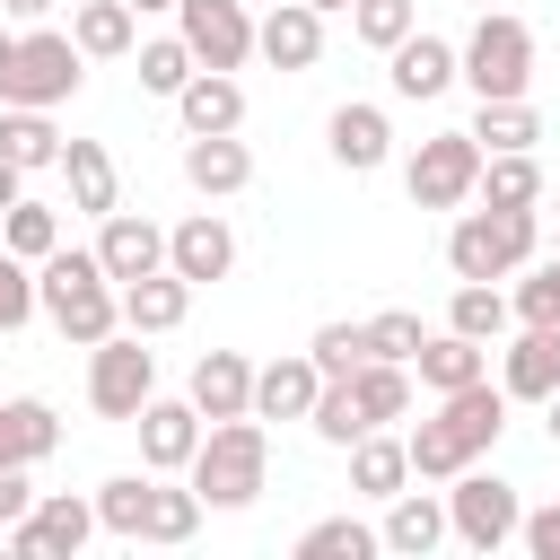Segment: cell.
<instances>
[{
  "label": "cell",
  "mask_w": 560,
  "mask_h": 560,
  "mask_svg": "<svg viewBox=\"0 0 560 560\" xmlns=\"http://www.w3.org/2000/svg\"><path fill=\"white\" fill-rule=\"evenodd\" d=\"M192 315V280L184 271H140V280H122V324L149 341V332H175Z\"/></svg>",
  "instance_id": "19"
},
{
  "label": "cell",
  "mask_w": 560,
  "mask_h": 560,
  "mask_svg": "<svg viewBox=\"0 0 560 560\" xmlns=\"http://www.w3.org/2000/svg\"><path fill=\"white\" fill-rule=\"evenodd\" d=\"M9 201H18V166L0 158V210H9Z\"/></svg>",
  "instance_id": "49"
},
{
  "label": "cell",
  "mask_w": 560,
  "mask_h": 560,
  "mask_svg": "<svg viewBox=\"0 0 560 560\" xmlns=\"http://www.w3.org/2000/svg\"><path fill=\"white\" fill-rule=\"evenodd\" d=\"M88 52L70 44V35H52V26H35V35H18V52H9V70H0V105H61V96H79V70Z\"/></svg>",
  "instance_id": "6"
},
{
  "label": "cell",
  "mask_w": 560,
  "mask_h": 560,
  "mask_svg": "<svg viewBox=\"0 0 560 560\" xmlns=\"http://www.w3.org/2000/svg\"><path fill=\"white\" fill-rule=\"evenodd\" d=\"M26 508H35V481H26V464H0V534H9Z\"/></svg>",
  "instance_id": "46"
},
{
  "label": "cell",
  "mask_w": 560,
  "mask_h": 560,
  "mask_svg": "<svg viewBox=\"0 0 560 560\" xmlns=\"http://www.w3.org/2000/svg\"><path fill=\"white\" fill-rule=\"evenodd\" d=\"M254 52H262L271 70H315V61H324V9L271 0V18L254 26Z\"/></svg>",
  "instance_id": "16"
},
{
  "label": "cell",
  "mask_w": 560,
  "mask_h": 560,
  "mask_svg": "<svg viewBox=\"0 0 560 560\" xmlns=\"http://www.w3.org/2000/svg\"><path fill=\"white\" fill-rule=\"evenodd\" d=\"M184 394H192L201 420H236V411H254V368H245V350H201Z\"/></svg>",
  "instance_id": "18"
},
{
  "label": "cell",
  "mask_w": 560,
  "mask_h": 560,
  "mask_svg": "<svg viewBox=\"0 0 560 560\" xmlns=\"http://www.w3.org/2000/svg\"><path fill=\"white\" fill-rule=\"evenodd\" d=\"M525 324H560V254H542L534 262V280H516V298H508Z\"/></svg>",
  "instance_id": "45"
},
{
  "label": "cell",
  "mask_w": 560,
  "mask_h": 560,
  "mask_svg": "<svg viewBox=\"0 0 560 560\" xmlns=\"http://www.w3.org/2000/svg\"><path fill=\"white\" fill-rule=\"evenodd\" d=\"M228 262H236V236H228L219 210H192V219L166 228V271H184L192 289H201V280H228Z\"/></svg>",
  "instance_id": "15"
},
{
  "label": "cell",
  "mask_w": 560,
  "mask_h": 560,
  "mask_svg": "<svg viewBox=\"0 0 560 560\" xmlns=\"http://www.w3.org/2000/svg\"><path fill=\"white\" fill-rule=\"evenodd\" d=\"M499 429H508V394H499L490 376H472V385L438 394V420H420L402 446H411V472H420V481H455L472 455L499 446Z\"/></svg>",
  "instance_id": "2"
},
{
  "label": "cell",
  "mask_w": 560,
  "mask_h": 560,
  "mask_svg": "<svg viewBox=\"0 0 560 560\" xmlns=\"http://www.w3.org/2000/svg\"><path fill=\"white\" fill-rule=\"evenodd\" d=\"M61 175H70V210H88V219L122 210V175H114V158L96 140H61Z\"/></svg>",
  "instance_id": "24"
},
{
  "label": "cell",
  "mask_w": 560,
  "mask_h": 560,
  "mask_svg": "<svg viewBox=\"0 0 560 560\" xmlns=\"http://www.w3.org/2000/svg\"><path fill=\"white\" fill-rule=\"evenodd\" d=\"M149 9H175V0H131V18H149Z\"/></svg>",
  "instance_id": "50"
},
{
  "label": "cell",
  "mask_w": 560,
  "mask_h": 560,
  "mask_svg": "<svg viewBox=\"0 0 560 560\" xmlns=\"http://www.w3.org/2000/svg\"><path fill=\"white\" fill-rule=\"evenodd\" d=\"M306 429H315L324 446H350V438H368V411H359L350 376H324V385H315V402H306Z\"/></svg>",
  "instance_id": "33"
},
{
  "label": "cell",
  "mask_w": 560,
  "mask_h": 560,
  "mask_svg": "<svg viewBox=\"0 0 560 560\" xmlns=\"http://www.w3.org/2000/svg\"><path fill=\"white\" fill-rule=\"evenodd\" d=\"M184 184H192L201 201H228V192L254 184V149H245L236 131H184Z\"/></svg>",
  "instance_id": "13"
},
{
  "label": "cell",
  "mask_w": 560,
  "mask_h": 560,
  "mask_svg": "<svg viewBox=\"0 0 560 560\" xmlns=\"http://www.w3.org/2000/svg\"><path fill=\"white\" fill-rule=\"evenodd\" d=\"M411 26H420V9H411V0H350V35H359V44H376V52H394Z\"/></svg>",
  "instance_id": "40"
},
{
  "label": "cell",
  "mask_w": 560,
  "mask_h": 560,
  "mask_svg": "<svg viewBox=\"0 0 560 560\" xmlns=\"http://www.w3.org/2000/svg\"><path fill=\"white\" fill-rule=\"evenodd\" d=\"M131 35H140L131 0H79V18H70V44H79L88 61H114V52H131Z\"/></svg>",
  "instance_id": "32"
},
{
  "label": "cell",
  "mask_w": 560,
  "mask_h": 560,
  "mask_svg": "<svg viewBox=\"0 0 560 560\" xmlns=\"http://www.w3.org/2000/svg\"><path fill=\"white\" fill-rule=\"evenodd\" d=\"M0 9H9V18H44L52 0H0Z\"/></svg>",
  "instance_id": "48"
},
{
  "label": "cell",
  "mask_w": 560,
  "mask_h": 560,
  "mask_svg": "<svg viewBox=\"0 0 560 560\" xmlns=\"http://www.w3.org/2000/svg\"><path fill=\"white\" fill-rule=\"evenodd\" d=\"M508 315H516V306H508L490 280H464V289H455V306H446V332H464V341H499V332H508Z\"/></svg>",
  "instance_id": "36"
},
{
  "label": "cell",
  "mask_w": 560,
  "mask_h": 560,
  "mask_svg": "<svg viewBox=\"0 0 560 560\" xmlns=\"http://www.w3.org/2000/svg\"><path fill=\"white\" fill-rule=\"evenodd\" d=\"M455 79H464L481 105H499V96H525V88H534V26H525L516 9H481L472 44L455 52Z\"/></svg>",
  "instance_id": "5"
},
{
  "label": "cell",
  "mask_w": 560,
  "mask_h": 560,
  "mask_svg": "<svg viewBox=\"0 0 560 560\" xmlns=\"http://www.w3.org/2000/svg\"><path fill=\"white\" fill-rule=\"evenodd\" d=\"M472 140H481V158H490V149H534V140H542V114H534L525 96H499V105L472 114Z\"/></svg>",
  "instance_id": "34"
},
{
  "label": "cell",
  "mask_w": 560,
  "mask_h": 560,
  "mask_svg": "<svg viewBox=\"0 0 560 560\" xmlns=\"http://www.w3.org/2000/svg\"><path fill=\"white\" fill-rule=\"evenodd\" d=\"M516 542H525L534 560H560V508H542V516H516Z\"/></svg>",
  "instance_id": "47"
},
{
  "label": "cell",
  "mask_w": 560,
  "mask_h": 560,
  "mask_svg": "<svg viewBox=\"0 0 560 560\" xmlns=\"http://www.w3.org/2000/svg\"><path fill=\"white\" fill-rule=\"evenodd\" d=\"M516 481H499V472H455V490H446V534L464 542V551H499V542H516Z\"/></svg>",
  "instance_id": "9"
},
{
  "label": "cell",
  "mask_w": 560,
  "mask_h": 560,
  "mask_svg": "<svg viewBox=\"0 0 560 560\" xmlns=\"http://www.w3.org/2000/svg\"><path fill=\"white\" fill-rule=\"evenodd\" d=\"M315 385H324L315 359H271V368H254V420H306Z\"/></svg>",
  "instance_id": "25"
},
{
  "label": "cell",
  "mask_w": 560,
  "mask_h": 560,
  "mask_svg": "<svg viewBox=\"0 0 560 560\" xmlns=\"http://www.w3.org/2000/svg\"><path fill=\"white\" fill-rule=\"evenodd\" d=\"M446 88H455V44L411 26V35L394 44V96H411V105H420V96H446Z\"/></svg>",
  "instance_id": "20"
},
{
  "label": "cell",
  "mask_w": 560,
  "mask_h": 560,
  "mask_svg": "<svg viewBox=\"0 0 560 560\" xmlns=\"http://www.w3.org/2000/svg\"><path fill=\"white\" fill-rule=\"evenodd\" d=\"M0 245H9V254H26V262H44V254L61 245V219H52V201H26V192H18V201L0 210Z\"/></svg>",
  "instance_id": "35"
},
{
  "label": "cell",
  "mask_w": 560,
  "mask_h": 560,
  "mask_svg": "<svg viewBox=\"0 0 560 560\" xmlns=\"http://www.w3.org/2000/svg\"><path fill=\"white\" fill-rule=\"evenodd\" d=\"M52 446H61V420H52V402H44V394L0 402V464H44Z\"/></svg>",
  "instance_id": "26"
},
{
  "label": "cell",
  "mask_w": 560,
  "mask_h": 560,
  "mask_svg": "<svg viewBox=\"0 0 560 560\" xmlns=\"http://www.w3.org/2000/svg\"><path fill=\"white\" fill-rule=\"evenodd\" d=\"M96 262H105L114 289L140 280V271H166V228L140 219V210H105V228H96Z\"/></svg>",
  "instance_id": "14"
},
{
  "label": "cell",
  "mask_w": 560,
  "mask_h": 560,
  "mask_svg": "<svg viewBox=\"0 0 560 560\" xmlns=\"http://www.w3.org/2000/svg\"><path fill=\"white\" fill-rule=\"evenodd\" d=\"M175 35L192 44L201 70H236V61L254 52V18H245V0H175Z\"/></svg>",
  "instance_id": "10"
},
{
  "label": "cell",
  "mask_w": 560,
  "mask_h": 560,
  "mask_svg": "<svg viewBox=\"0 0 560 560\" xmlns=\"http://www.w3.org/2000/svg\"><path fill=\"white\" fill-rule=\"evenodd\" d=\"M175 114H184V131H236L245 122V88L228 70H192L175 88Z\"/></svg>",
  "instance_id": "22"
},
{
  "label": "cell",
  "mask_w": 560,
  "mask_h": 560,
  "mask_svg": "<svg viewBox=\"0 0 560 560\" xmlns=\"http://www.w3.org/2000/svg\"><path fill=\"white\" fill-rule=\"evenodd\" d=\"M385 551H402V560H429L438 542H446V499H429V490H394V508H385Z\"/></svg>",
  "instance_id": "21"
},
{
  "label": "cell",
  "mask_w": 560,
  "mask_h": 560,
  "mask_svg": "<svg viewBox=\"0 0 560 560\" xmlns=\"http://www.w3.org/2000/svg\"><path fill=\"white\" fill-rule=\"evenodd\" d=\"M551 446H560V394H551Z\"/></svg>",
  "instance_id": "53"
},
{
  "label": "cell",
  "mask_w": 560,
  "mask_h": 560,
  "mask_svg": "<svg viewBox=\"0 0 560 560\" xmlns=\"http://www.w3.org/2000/svg\"><path fill=\"white\" fill-rule=\"evenodd\" d=\"M542 254V219L534 210H464L455 228H446V262H455V280H508V271H525Z\"/></svg>",
  "instance_id": "4"
},
{
  "label": "cell",
  "mask_w": 560,
  "mask_h": 560,
  "mask_svg": "<svg viewBox=\"0 0 560 560\" xmlns=\"http://www.w3.org/2000/svg\"><path fill=\"white\" fill-rule=\"evenodd\" d=\"M0 158H9L18 175L61 166V131H52V114H44V105H9V114H0Z\"/></svg>",
  "instance_id": "30"
},
{
  "label": "cell",
  "mask_w": 560,
  "mask_h": 560,
  "mask_svg": "<svg viewBox=\"0 0 560 560\" xmlns=\"http://www.w3.org/2000/svg\"><path fill=\"white\" fill-rule=\"evenodd\" d=\"M184 472H192L201 508H254V499H262V481H271V438H262V420H254V411L210 420Z\"/></svg>",
  "instance_id": "3"
},
{
  "label": "cell",
  "mask_w": 560,
  "mask_h": 560,
  "mask_svg": "<svg viewBox=\"0 0 560 560\" xmlns=\"http://www.w3.org/2000/svg\"><path fill=\"white\" fill-rule=\"evenodd\" d=\"M368 551H385V534L359 525V516H324V525L298 534V560H368Z\"/></svg>",
  "instance_id": "38"
},
{
  "label": "cell",
  "mask_w": 560,
  "mask_h": 560,
  "mask_svg": "<svg viewBox=\"0 0 560 560\" xmlns=\"http://www.w3.org/2000/svg\"><path fill=\"white\" fill-rule=\"evenodd\" d=\"M324 149H332L350 175H368V166H385L394 131H385V114H376V105H332V122H324Z\"/></svg>",
  "instance_id": "23"
},
{
  "label": "cell",
  "mask_w": 560,
  "mask_h": 560,
  "mask_svg": "<svg viewBox=\"0 0 560 560\" xmlns=\"http://www.w3.org/2000/svg\"><path fill=\"white\" fill-rule=\"evenodd\" d=\"M306 359H315L324 376H350V368L368 359V332H359V324H315V341H306Z\"/></svg>",
  "instance_id": "43"
},
{
  "label": "cell",
  "mask_w": 560,
  "mask_h": 560,
  "mask_svg": "<svg viewBox=\"0 0 560 560\" xmlns=\"http://www.w3.org/2000/svg\"><path fill=\"white\" fill-rule=\"evenodd\" d=\"M35 306L52 315V332L70 350H96L105 332H122V289L105 280L96 245H52L44 271H35Z\"/></svg>",
  "instance_id": "1"
},
{
  "label": "cell",
  "mask_w": 560,
  "mask_h": 560,
  "mask_svg": "<svg viewBox=\"0 0 560 560\" xmlns=\"http://www.w3.org/2000/svg\"><path fill=\"white\" fill-rule=\"evenodd\" d=\"M306 9H324V18H332V9H350V0H306Z\"/></svg>",
  "instance_id": "52"
},
{
  "label": "cell",
  "mask_w": 560,
  "mask_h": 560,
  "mask_svg": "<svg viewBox=\"0 0 560 560\" xmlns=\"http://www.w3.org/2000/svg\"><path fill=\"white\" fill-rule=\"evenodd\" d=\"M149 481H158V472H114V481L96 490V525H105V534H122V542H140V516H149Z\"/></svg>",
  "instance_id": "39"
},
{
  "label": "cell",
  "mask_w": 560,
  "mask_h": 560,
  "mask_svg": "<svg viewBox=\"0 0 560 560\" xmlns=\"http://www.w3.org/2000/svg\"><path fill=\"white\" fill-rule=\"evenodd\" d=\"M192 534H201V490H166V481H149L140 542H192Z\"/></svg>",
  "instance_id": "37"
},
{
  "label": "cell",
  "mask_w": 560,
  "mask_h": 560,
  "mask_svg": "<svg viewBox=\"0 0 560 560\" xmlns=\"http://www.w3.org/2000/svg\"><path fill=\"white\" fill-rule=\"evenodd\" d=\"M402 481H411V446H402V438H385V429L350 438V490H368V499H394Z\"/></svg>",
  "instance_id": "29"
},
{
  "label": "cell",
  "mask_w": 560,
  "mask_h": 560,
  "mask_svg": "<svg viewBox=\"0 0 560 560\" xmlns=\"http://www.w3.org/2000/svg\"><path fill=\"white\" fill-rule=\"evenodd\" d=\"M411 368H420V385H429V394H455V385L490 376V350H481V341H464V332H429V341L411 350Z\"/></svg>",
  "instance_id": "27"
},
{
  "label": "cell",
  "mask_w": 560,
  "mask_h": 560,
  "mask_svg": "<svg viewBox=\"0 0 560 560\" xmlns=\"http://www.w3.org/2000/svg\"><path fill=\"white\" fill-rule=\"evenodd\" d=\"M9 52H18V35H9V26H0V70H9Z\"/></svg>",
  "instance_id": "51"
},
{
  "label": "cell",
  "mask_w": 560,
  "mask_h": 560,
  "mask_svg": "<svg viewBox=\"0 0 560 560\" xmlns=\"http://www.w3.org/2000/svg\"><path fill=\"white\" fill-rule=\"evenodd\" d=\"M499 394H508V402H551V394H560V324H525V332L508 341Z\"/></svg>",
  "instance_id": "17"
},
{
  "label": "cell",
  "mask_w": 560,
  "mask_h": 560,
  "mask_svg": "<svg viewBox=\"0 0 560 560\" xmlns=\"http://www.w3.org/2000/svg\"><path fill=\"white\" fill-rule=\"evenodd\" d=\"M131 429H140V464H149V472H184L192 446H201V411H192V394H184V402H175V394H149V402L131 411Z\"/></svg>",
  "instance_id": "12"
},
{
  "label": "cell",
  "mask_w": 560,
  "mask_h": 560,
  "mask_svg": "<svg viewBox=\"0 0 560 560\" xmlns=\"http://www.w3.org/2000/svg\"><path fill=\"white\" fill-rule=\"evenodd\" d=\"M481 9H490V0H481Z\"/></svg>",
  "instance_id": "54"
},
{
  "label": "cell",
  "mask_w": 560,
  "mask_h": 560,
  "mask_svg": "<svg viewBox=\"0 0 560 560\" xmlns=\"http://www.w3.org/2000/svg\"><path fill=\"white\" fill-rule=\"evenodd\" d=\"M472 192H481L490 210H534V201H542V166H534V149H490Z\"/></svg>",
  "instance_id": "28"
},
{
  "label": "cell",
  "mask_w": 560,
  "mask_h": 560,
  "mask_svg": "<svg viewBox=\"0 0 560 560\" xmlns=\"http://www.w3.org/2000/svg\"><path fill=\"white\" fill-rule=\"evenodd\" d=\"M192 70H201V61H192V44H184V35H158V44H140V88H149V96H175Z\"/></svg>",
  "instance_id": "41"
},
{
  "label": "cell",
  "mask_w": 560,
  "mask_h": 560,
  "mask_svg": "<svg viewBox=\"0 0 560 560\" xmlns=\"http://www.w3.org/2000/svg\"><path fill=\"white\" fill-rule=\"evenodd\" d=\"M18 324H35V271H26V254L0 245V332H18Z\"/></svg>",
  "instance_id": "44"
},
{
  "label": "cell",
  "mask_w": 560,
  "mask_h": 560,
  "mask_svg": "<svg viewBox=\"0 0 560 560\" xmlns=\"http://www.w3.org/2000/svg\"><path fill=\"white\" fill-rule=\"evenodd\" d=\"M359 332H368V359H402V368H411V350L429 341V332H420V315H402V306H385V315H368Z\"/></svg>",
  "instance_id": "42"
},
{
  "label": "cell",
  "mask_w": 560,
  "mask_h": 560,
  "mask_svg": "<svg viewBox=\"0 0 560 560\" xmlns=\"http://www.w3.org/2000/svg\"><path fill=\"white\" fill-rule=\"evenodd\" d=\"M402 184H411L420 210H464L472 184H481V140H472V131H429V140L411 149Z\"/></svg>",
  "instance_id": "7"
},
{
  "label": "cell",
  "mask_w": 560,
  "mask_h": 560,
  "mask_svg": "<svg viewBox=\"0 0 560 560\" xmlns=\"http://www.w3.org/2000/svg\"><path fill=\"white\" fill-rule=\"evenodd\" d=\"M350 394H359L368 429H385V420L411 411V368H402V359H359V368H350Z\"/></svg>",
  "instance_id": "31"
},
{
  "label": "cell",
  "mask_w": 560,
  "mask_h": 560,
  "mask_svg": "<svg viewBox=\"0 0 560 560\" xmlns=\"http://www.w3.org/2000/svg\"><path fill=\"white\" fill-rule=\"evenodd\" d=\"M88 534H96V499L52 490V499H35V508L9 525V551H26V560H70Z\"/></svg>",
  "instance_id": "11"
},
{
  "label": "cell",
  "mask_w": 560,
  "mask_h": 560,
  "mask_svg": "<svg viewBox=\"0 0 560 560\" xmlns=\"http://www.w3.org/2000/svg\"><path fill=\"white\" fill-rule=\"evenodd\" d=\"M149 394H158V350H140V332H131V324H122V332H105V341L88 350V402H96L105 420H131Z\"/></svg>",
  "instance_id": "8"
}]
</instances>
